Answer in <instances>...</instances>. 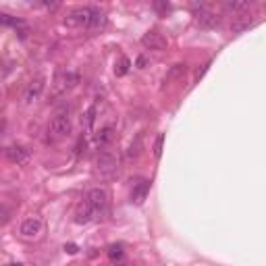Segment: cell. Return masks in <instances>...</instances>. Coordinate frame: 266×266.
Here are the masks:
<instances>
[{"label": "cell", "mask_w": 266, "mask_h": 266, "mask_svg": "<svg viewBox=\"0 0 266 266\" xmlns=\"http://www.w3.org/2000/svg\"><path fill=\"white\" fill-rule=\"evenodd\" d=\"M223 7L229 13H245V11H250L252 3L250 0H229V3H225Z\"/></svg>", "instance_id": "obj_12"}, {"label": "cell", "mask_w": 266, "mask_h": 266, "mask_svg": "<svg viewBox=\"0 0 266 266\" xmlns=\"http://www.w3.org/2000/svg\"><path fill=\"white\" fill-rule=\"evenodd\" d=\"M142 44L146 48H150V50H162V48H166V40L162 37V33H158V31H148L142 37Z\"/></svg>", "instance_id": "obj_9"}, {"label": "cell", "mask_w": 266, "mask_h": 266, "mask_svg": "<svg viewBox=\"0 0 266 266\" xmlns=\"http://www.w3.org/2000/svg\"><path fill=\"white\" fill-rule=\"evenodd\" d=\"M129 67H131V61L127 59V56H121L119 63H117V67H115V73L119 75V77H123V75L129 73Z\"/></svg>", "instance_id": "obj_16"}, {"label": "cell", "mask_w": 266, "mask_h": 266, "mask_svg": "<svg viewBox=\"0 0 266 266\" xmlns=\"http://www.w3.org/2000/svg\"><path fill=\"white\" fill-rule=\"evenodd\" d=\"M140 148H142V138H138V140H136V144H131V146H129V152H127V156H129V158L138 156V154H140Z\"/></svg>", "instance_id": "obj_18"}, {"label": "cell", "mask_w": 266, "mask_h": 266, "mask_svg": "<svg viewBox=\"0 0 266 266\" xmlns=\"http://www.w3.org/2000/svg\"><path fill=\"white\" fill-rule=\"evenodd\" d=\"M0 21H3V25H11V27H19V25H21L23 21H21V19H17V17H11V15H0Z\"/></svg>", "instance_id": "obj_17"}, {"label": "cell", "mask_w": 266, "mask_h": 266, "mask_svg": "<svg viewBox=\"0 0 266 266\" xmlns=\"http://www.w3.org/2000/svg\"><path fill=\"white\" fill-rule=\"evenodd\" d=\"M108 258L112 260V262H119L123 256H125V250H123V245L121 243H112V245H108Z\"/></svg>", "instance_id": "obj_15"}, {"label": "cell", "mask_w": 266, "mask_h": 266, "mask_svg": "<svg viewBox=\"0 0 266 266\" xmlns=\"http://www.w3.org/2000/svg\"><path fill=\"white\" fill-rule=\"evenodd\" d=\"M208 67H210V63H206V65H204V67H202V69L198 71V79H200V77H204V73L208 71Z\"/></svg>", "instance_id": "obj_25"}, {"label": "cell", "mask_w": 266, "mask_h": 266, "mask_svg": "<svg viewBox=\"0 0 266 266\" xmlns=\"http://www.w3.org/2000/svg\"><path fill=\"white\" fill-rule=\"evenodd\" d=\"M96 216H98V212L94 210L92 206H87V204L79 206L77 210H75V223H77V225H87V223H92Z\"/></svg>", "instance_id": "obj_10"}, {"label": "cell", "mask_w": 266, "mask_h": 266, "mask_svg": "<svg viewBox=\"0 0 266 266\" xmlns=\"http://www.w3.org/2000/svg\"><path fill=\"white\" fill-rule=\"evenodd\" d=\"M15 31H17V35H19V40H25L27 33H29V27H27L25 23H21V25H19Z\"/></svg>", "instance_id": "obj_21"}, {"label": "cell", "mask_w": 266, "mask_h": 266, "mask_svg": "<svg viewBox=\"0 0 266 266\" xmlns=\"http://www.w3.org/2000/svg\"><path fill=\"white\" fill-rule=\"evenodd\" d=\"M65 23L71 27H85V29L96 31L106 25V15L96 7H79L67 15Z\"/></svg>", "instance_id": "obj_1"}, {"label": "cell", "mask_w": 266, "mask_h": 266, "mask_svg": "<svg viewBox=\"0 0 266 266\" xmlns=\"http://www.w3.org/2000/svg\"><path fill=\"white\" fill-rule=\"evenodd\" d=\"M250 25H252L250 21H245V23H235V25L231 27V31H233V33H239V31H243V29H248Z\"/></svg>", "instance_id": "obj_23"}, {"label": "cell", "mask_w": 266, "mask_h": 266, "mask_svg": "<svg viewBox=\"0 0 266 266\" xmlns=\"http://www.w3.org/2000/svg\"><path fill=\"white\" fill-rule=\"evenodd\" d=\"M48 133L52 138H65V136H69L71 133V119L67 117V115H56L52 121H50V125H48Z\"/></svg>", "instance_id": "obj_6"}, {"label": "cell", "mask_w": 266, "mask_h": 266, "mask_svg": "<svg viewBox=\"0 0 266 266\" xmlns=\"http://www.w3.org/2000/svg\"><path fill=\"white\" fill-rule=\"evenodd\" d=\"M162 142H164V136H158L156 144H154V156L156 158H160V154H162Z\"/></svg>", "instance_id": "obj_20"}, {"label": "cell", "mask_w": 266, "mask_h": 266, "mask_svg": "<svg viewBox=\"0 0 266 266\" xmlns=\"http://www.w3.org/2000/svg\"><path fill=\"white\" fill-rule=\"evenodd\" d=\"M185 65H175L173 69H170V73H168V77L166 79H170V77H179V75H185Z\"/></svg>", "instance_id": "obj_19"}, {"label": "cell", "mask_w": 266, "mask_h": 266, "mask_svg": "<svg viewBox=\"0 0 266 266\" xmlns=\"http://www.w3.org/2000/svg\"><path fill=\"white\" fill-rule=\"evenodd\" d=\"M44 85H46L44 77H35L33 81H29V85L23 92V102L25 104H33V102L40 100L42 98V92H44Z\"/></svg>", "instance_id": "obj_7"}, {"label": "cell", "mask_w": 266, "mask_h": 266, "mask_svg": "<svg viewBox=\"0 0 266 266\" xmlns=\"http://www.w3.org/2000/svg\"><path fill=\"white\" fill-rule=\"evenodd\" d=\"M85 204L92 206L98 214H102L106 210V204H108V194L104 192V189H100V187H94V189H90L87 196H85Z\"/></svg>", "instance_id": "obj_5"}, {"label": "cell", "mask_w": 266, "mask_h": 266, "mask_svg": "<svg viewBox=\"0 0 266 266\" xmlns=\"http://www.w3.org/2000/svg\"><path fill=\"white\" fill-rule=\"evenodd\" d=\"M96 164H98L100 175H104V177H115V175L119 173V160L112 156L110 152H106V150L98 154Z\"/></svg>", "instance_id": "obj_3"}, {"label": "cell", "mask_w": 266, "mask_h": 266, "mask_svg": "<svg viewBox=\"0 0 266 266\" xmlns=\"http://www.w3.org/2000/svg\"><path fill=\"white\" fill-rule=\"evenodd\" d=\"M112 140H115V129L112 127H102L100 131H98V136H96V144L98 146H108Z\"/></svg>", "instance_id": "obj_13"}, {"label": "cell", "mask_w": 266, "mask_h": 266, "mask_svg": "<svg viewBox=\"0 0 266 266\" xmlns=\"http://www.w3.org/2000/svg\"><path fill=\"white\" fill-rule=\"evenodd\" d=\"M154 11H158L160 15H166L170 11V5L168 3H154Z\"/></svg>", "instance_id": "obj_22"}, {"label": "cell", "mask_w": 266, "mask_h": 266, "mask_svg": "<svg viewBox=\"0 0 266 266\" xmlns=\"http://www.w3.org/2000/svg\"><path fill=\"white\" fill-rule=\"evenodd\" d=\"M148 192H150V181H140L131 192V202L133 204H142L146 198H148Z\"/></svg>", "instance_id": "obj_11"}, {"label": "cell", "mask_w": 266, "mask_h": 266, "mask_svg": "<svg viewBox=\"0 0 266 266\" xmlns=\"http://www.w3.org/2000/svg\"><path fill=\"white\" fill-rule=\"evenodd\" d=\"M96 115H98V108H96V104H92V106L83 112V117H81V125H83L85 129H92V127H94V123H96Z\"/></svg>", "instance_id": "obj_14"}, {"label": "cell", "mask_w": 266, "mask_h": 266, "mask_svg": "<svg viewBox=\"0 0 266 266\" xmlns=\"http://www.w3.org/2000/svg\"><path fill=\"white\" fill-rule=\"evenodd\" d=\"M77 250H79V248H77L75 243H67V245H65V252H69V254H77Z\"/></svg>", "instance_id": "obj_24"}, {"label": "cell", "mask_w": 266, "mask_h": 266, "mask_svg": "<svg viewBox=\"0 0 266 266\" xmlns=\"http://www.w3.org/2000/svg\"><path fill=\"white\" fill-rule=\"evenodd\" d=\"M196 9V21L202 29H212L220 23V17H216V13H212L210 9H206L204 5H192Z\"/></svg>", "instance_id": "obj_2"}, {"label": "cell", "mask_w": 266, "mask_h": 266, "mask_svg": "<svg viewBox=\"0 0 266 266\" xmlns=\"http://www.w3.org/2000/svg\"><path fill=\"white\" fill-rule=\"evenodd\" d=\"M115 266H127L125 262H115Z\"/></svg>", "instance_id": "obj_27"}, {"label": "cell", "mask_w": 266, "mask_h": 266, "mask_svg": "<svg viewBox=\"0 0 266 266\" xmlns=\"http://www.w3.org/2000/svg\"><path fill=\"white\" fill-rule=\"evenodd\" d=\"M44 233V225L40 218H25L21 223V227H19V235H21L23 239H37Z\"/></svg>", "instance_id": "obj_4"}, {"label": "cell", "mask_w": 266, "mask_h": 266, "mask_svg": "<svg viewBox=\"0 0 266 266\" xmlns=\"http://www.w3.org/2000/svg\"><path fill=\"white\" fill-rule=\"evenodd\" d=\"M29 156H31V152H29L25 146L15 144V146H9V148H7V158H9L11 162H15V164H25V162L29 160Z\"/></svg>", "instance_id": "obj_8"}, {"label": "cell", "mask_w": 266, "mask_h": 266, "mask_svg": "<svg viewBox=\"0 0 266 266\" xmlns=\"http://www.w3.org/2000/svg\"><path fill=\"white\" fill-rule=\"evenodd\" d=\"M7 266H25V264H21V262H11V264H7Z\"/></svg>", "instance_id": "obj_26"}]
</instances>
